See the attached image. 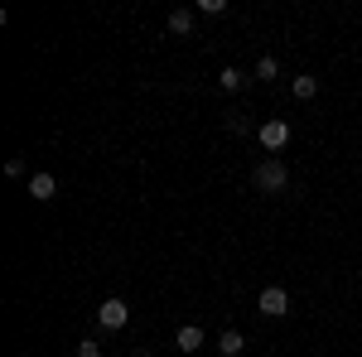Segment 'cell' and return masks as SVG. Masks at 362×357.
Returning <instances> with one entry per match:
<instances>
[{
	"label": "cell",
	"instance_id": "6da1fadb",
	"mask_svg": "<svg viewBox=\"0 0 362 357\" xmlns=\"http://www.w3.org/2000/svg\"><path fill=\"white\" fill-rule=\"evenodd\" d=\"M251 184H256L261 193H280L285 184H290V169L280 165V160H261V165L251 169Z\"/></svg>",
	"mask_w": 362,
	"mask_h": 357
},
{
	"label": "cell",
	"instance_id": "9c48e42d",
	"mask_svg": "<svg viewBox=\"0 0 362 357\" xmlns=\"http://www.w3.org/2000/svg\"><path fill=\"white\" fill-rule=\"evenodd\" d=\"M218 348H223V357H237V353H242V348H247V338H242V333H237V329H227V333H223V343H218Z\"/></svg>",
	"mask_w": 362,
	"mask_h": 357
},
{
	"label": "cell",
	"instance_id": "3957f363",
	"mask_svg": "<svg viewBox=\"0 0 362 357\" xmlns=\"http://www.w3.org/2000/svg\"><path fill=\"white\" fill-rule=\"evenodd\" d=\"M266 319H280V314H290V295L280 290V285H271V290H261V304H256Z\"/></svg>",
	"mask_w": 362,
	"mask_h": 357
},
{
	"label": "cell",
	"instance_id": "30bf717a",
	"mask_svg": "<svg viewBox=\"0 0 362 357\" xmlns=\"http://www.w3.org/2000/svg\"><path fill=\"white\" fill-rule=\"evenodd\" d=\"M218 87H223V92H237V87H242V73H237V68H223V73H218Z\"/></svg>",
	"mask_w": 362,
	"mask_h": 357
},
{
	"label": "cell",
	"instance_id": "ba28073f",
	"mask_svg": "<svg viewBox=\"0 0 362 357\" xmlns=\"http://www.w3.org/2000/svg\"><path fill=\"white\" fill-rule=\"evenodd\" d=\"M169 34H194V10H174L169 15Z\"/></svg>",
	"mask_w": 362,
	"mask_h": 357
},
{
	"label": "cell",
	"instance_id": "5b68a950",
	"mask_svg": "<svg viewBox=\"0 0 362 357\" xmlns=\"http://www.w3.org/2000/svg\"><path fill=\"white\" fill-rule=\"evenodd\" d=\"M54 193H58V179H54V174H34V179H29V198H34V203H49Z\"/></svg>",
	"mask_w": 362,
	"mask_h": 357
},
{
	"label": "cell",
	"instance_id": "8fae6325",
	"mask_svg": "<svg viewBox=\"0 0 362 357\" xmlns=\"http://www.w3.org/2000/svg\"><path fill=\"white\" fill-rule=\"evenodd\" d=\"M276 73H280V63H276V58H261V63H256V78H261V83H271Z\"/></svg>",
	"mask_w": 362,
	"mask_h": 357
},
{
	"label": "cell",
	"instance_id": "7a4b0ae2",
	"mask_svg": "<svg viewBox=\"0 0 362 357\" xmlns=\"http://www.w3.org/2000/svg\"><path fill=\"white\" fill-rule=\"evenodd\" d=\"M126 319H131V309H126V300H102V309H97V324L107 333L126 329Z\"/></svg>",
	"mask_w": 362,
	"mask_h": 357
},
{
	"label": "cell",
	"instance_id": "7c38bea8",
	"mask_svg": "<svg viewBox=\"0 0 362 357\" xmlns=\"http://www.w3.org/2000/svg\"><path fill=\"white\" fill-rule=\"evenodd\" d=\"M78 357H102V343H97V338H83V343H78Z\"/></svg>",
	"mask_w": 362,
	"mask_h": 357
},
{
	"label": "cell",
	"instance_id": "4fadbf2b",
	"mask_svg": "<svg viewBox=\"0 0 362 357\" xmlns=\"http://www.w3.org/2000/svg\"><path fill=\"white\" fill-rule=\"evenodd\" d=\"M198 10H203V15H223L227 0H198Z\"/></svg>",
	"mask_w": 362,
	"mask_h": 357
},
{
	"label": "cell",
	"instance_id": "5bb4252c",
	"mask_svg": "<svg viewBox=\"0 0 362 357\" xmlns=\"http://www.w3.org/2000/svg\"><path fill=\"white\" fill-rule=\"evenodd\" d=\"M5 174H10V179H20V174H25V160H20V155H15V160H5Z\"/></svg>",
	"mask_w": 362,
	"mask_h": 357
},
{
	"label": "cell",
	"instance_id": "52a82bcc",
	"mask_svg": "<svg viewBox=\"0 0 362 357\" xmlns=\"http://www.w3.org/2000/svg\"><path fill=\"white\" fill-rule=\"evenodd\" d=\"M290 92H295V102H309V97H319V78H309V73H300V78L290 83Z\"/></svg>",
	"mask_w": 362,
	"mask_h": 357
},
{
	"label": "cell",
	"instance_id": "8992f818",
	"mask_svg": "<svg viewBox=\"0 0 362 357\" xmlns=\"http://www.w3.org/2000/svg\"><path fill=\"white\" fill-rule=\"evenodd\" d=\"M174 348H179V353H198V348H203V329H198V324H184V329L174 333Z\"/></svg>",
	"mask_w": 362,
	"mask_h": 357
},
{
	"label": "cell",
	"instance_id": "277c9868",
	"mask_svg": "<svg viewBox=\"0 0 362 357\" xmlns=\"http://www.w3.org/2000/svg\"><path fill=\"white\" fill-rule=\"evenodd\" d=\"M261 145L266 150H285L290 145V126L285 121H261Z\"/></svg>",
	"mask_w": 362,
	"mask_h": 357
}]
</instances>
